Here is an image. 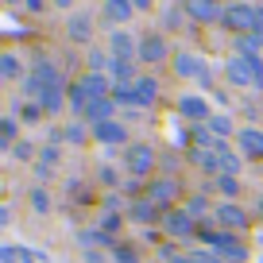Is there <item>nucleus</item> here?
Instances as JSON below:
<instances>
[{"label":"nucleus","instance_id":"f257e3e1","mask_svg":"<svg viewBox=\"0 0 263 263\" xmlns=\"http://www.w3.org/2000/svg\"><path fill=\"white\" fill-rule=\"evenodd\" d=\"M221 24L229 27L236 39H240V35H263V8H259V4H248V0L229 4Z\"/></svg>","mask_w":263,"mask_h":263},{"label":"nucleus","instance_id":"f03ea898","mask_svg":"<svg viewBox=\"0 0 263 263\" xmlns=\"http://www.w3.org/2000/svg\"><path fill=\"white\" fill-rule=\"evenodd\" d=\"M54 89H66V78L58 74V66H50V62H35V66H31V74L24 78V93H27V101H43L47 93H54Z\"/></svg>","mask_w":263,"mask_h":263},{"label":"nucleus","instance_id":"7ed1b4c3","mask_svg":"<svg viewBox=\"0 0 263 263\" xmlns=\"http://www.w3.org/2000/svg\"><path fill=\"white\" fill-rule=\"evenodd\" d=\"M224 74H229L232 85H252V89L263 93V58H229V66H224Z\"/></svg>","mask_w":263,"mask_h":263},{"label":"nucleus","instance_id":"20e7f679","mask_svg":"<svg viewBox=\"0 0 263 263\" xmlns=\"http://www.w3.org/2000/svg\"><path fill=\"white\" fill-rule=\"evenodd\" d=\"M124 171L132 178H147L155 171V147L151 143H128L124 147Z\"/></svg>","mask_w":263,"mask_h":263},{"label":"nucleus","instance_id":"39448f33","mask_svg":"<svg viewBox=\"0 0 263 263\" xmlns=\"http://www.w3.org/2000/svg\"><path fill=\"white\" fill-rule=\"evenodd\" d=\"M163 229H166V236L171 240H190V236H197V217L190 213V209H171L166 213V221H163Z\"/></svg>","mask_w":263,"mask_h":263},{"label":"nucleus","instance_id":"423d86ee","mask_svg":"<svg viewBox=\"0 0 263 263\" xmlns=\"http://www.w3.org/2000/svg\"><path fill=\"white\" fill-rule=\"evenodd\" d=\"M213 221H217V229H224V232H240V229H248V209H240L236 201H221V205L213 209Z\"/></svg>","mask_w":263,"mask_h":263},{"label":"nucleus","instance_id":"0eeeda50","mask_svg":"<svg viewBox=\"0 0 263 263\" xmlns=\"http://www.w3.org/2000/svg\"><path fill=\"white\" fill-rule=\"evenodd\" d=\"M171 58V50H166V39L159 31H143L140 35V62L143 66H159Z\"/></svg>","mask_w":263,"mask_h":263},{"label":"nucleus","instance_id":"6e6552de","mask_svg":"<svg viewBox=\"0 0 263 263\" xmlns=\"http://www.w3.org/2000/svg\"><path fill=\"white\" fill-rule=\"evenodd\" d=\"M182 12H186L194 24H221L224 20V8L217 0H182Z\"/></svg>","mask_w":263,"mask_h":263},{"label":"nucleus","instance_id":"1a4fd4ad","mask_svg":"<svg viewBox=\"0 0 263 263\" xmlns=\"http://www.w3.org/2000/svg\"><path fill=\"white\" fill-rule=\"evenodd\" d=\"M108 50H112V58H140V39L128 31V27H116L112 35H108Z\"/></svg>","mask_w":263,"mask_h":263},{"label":"nucleus","instance_id":"9d476101","mask_svg":"<svg viewBox=\"0 0 263 263\" xmlns=\"http://www.w3.org/2000/svg\"><path fill=\"white\" fill-rule=\"evenodd\" d=\"M93 140L97 143H108V147H128V128L116 120H105V124H93Z\"/></svg>","mask_w":263,"mask_h":263},{"label":"nucleus","instance_id":"9b49d317","mask_svg":"<svg viewBox=\"0 0 263 263\" xmlns=\"http://www.w3.org/2000/svg\"><path fill=\"white\" fill-rule=\"evenodd\" d=\"M147 201H155L159 209H171L174 201H178V182L174 178H155L147 190Z\"/></svg>","mask_w":263,"mask_h":263},{"label":"nucleus","instance_id":"f8f14e48","mask_svg":"<svg viewBox=\"0 0 263 263\" xmlns=\"http://www.w3.org/2000/svg\"><path fill=\"white\" fill-rule=\"evenodd\" d=\"M205 70H209V66L201 62L197 54H190V50H178V54H174V74H178V78H194V82H201Z\"/></svg>","mask_w":263,"mask_h":263},{"label":"nucleus","instance_id":"ddd939ff","mask_svg":"<svg viewBox=\"0 0 263 263\" xmlns=\"http://www.w3.org/2000/svg\"><path fill=\"white\" fill-rule=\"evenodd\" d=\"M132 101H136V108L155 105V101H159V82H155V78H147V74H140V82L132 85Z\"/></svg>","mask_w":263,"mask_h":263},{"label":"nucleus","instance_id":"4468645a","mask_svg":"<svg viewBox=\"0 0 263 263\" xmlns=\"http://www.w3.org/2000/svg\"><path fill=\"white\" fill-rule=\"evenodd\" d=\"M178 112L186 116V120H213V112H209V105L201 97H197V93H186V97H178Z\"/></svg>","mask_w":263,"mask_h":263},{"label":"nucleus","instance_id":"2eb2a0df","mask_svg":"<svg viewBox=\"0 0 263 263\" xmlns=\"http://www.w3.org/2000/svg\"><path fill=\"white\" fill-rule=\"evenodd\" d=\"M66 35L74 43H93V16L89 12H78V16L66 20Z\"/></svg>","mask_w":263,"mask_h":263},{"label":"nucleus","instance_id":"dca6fc26","mask_svg":"<svg viewBox=\"0 0 263 263\" xmlns=\"http://www.w3.org/2000/svg\"><path fill=\"white\" fill-rule=\"evenodd\" d=\"M236 147L248 159H263V132L259 128H240L236 132Z\"/></svg>","mask_w":263,"mask_h":263},{"label":"nucleus","instance_id":"f3484780","mask_svg":"<svg viewBox=\"0 0 263 263\" xmlns=\"http://www.w3.org/2000/svg\"><path fill=\"white\" fill-rule=\"evenodd\" d=\"M128 217H132L136 224H159L163 209H159L155 201H147V197H143V201H132V205H128Z\"/></svg>","mask_w":263,"mask_h":263},{"label":"nucleus","instance_id":"a211bd4d","mask_svg":"<svg viewBox=\"0 0 263 263\" xmlns=\"http://www.w3.org/2000/svg\"><path fill=\"white\" fill-rule=\"evenodd\" d=\"M108 78H112L116 89H120V85H136V82H140V74L132 70L128 58H112V66H108Z\"/></svg>","mask_w":263,"mask_h":263},{"label":"nucleus","instance_id":"6ab92c4d","mask_svg":"<svg viewBox=\"0 0 263 263\" xmlns=\"http://www.w3.org/2000/svg\"><path fill=\"white\" fill-rule=\"evenodd\" d=\"M132 12H136V4H132V0H105V20H108V24H116V27L128 24Z\"/></svg>","mask_w":263,"mask_h":263},{"label":"nucleus","instance_id":"aec40b11","mask_svg":"<svg viewBox=\"0 0 263 263\" xmlns=\"http://www.w3.org/2000/svg\"><path fill=\"white\" fill-rule=\"evenodd\" d=\"M112 108H116V101H112V97H101V101H93V105L85 108V120L105 124V120H112Z\"/></svg>","mask_w":263,"mask_h":263},{"label":"nucleus","instance_id":"412c9836","mask_svg":"<svg viewBox=\"0 0 263 263\" xmlns=\"http://www.w3.org/2000/svg\"><path fill=\"white\" fill-rule=\"evenodd\" d=\"M78 240H82L85 252H93L97 244H112V236H108L105 229H82V232H78Z\"/></svg>","mask_w":263,"mask_h":263},{"label":"nucleus","instance_id":"4be33fe9","mask_svg":"<svg viewBox=\"0 0 263 263\" xmlns=\"http://www.w3.org/2000/svg\"><path fill=\"white\" fill-rule=\"evenodd\" d=\"M16 112H20V120H24V124H35V120H43V116H47V108H43L39 101H20Z\"/></svg>","mask_w":263,"mask_h":263},{"label":"nucleus","instance_id":"5701e85b","mask_svg":"<svg viewBox=\"0 0 263 263\" xmlns=\"http://www.w3.org/2000/svg\"><path fill=\"white\" fill-rule=\"evenodd\" d=\"M54 163H58V143H50V147H43V151H39V163H35L39 178H47V174L54 171Z\"/></svg>","mask_w":263,"mask_h":263},{"label":"nucleus","instance_id":"b1692460","mask_svg":"<svg viewBox=\"0 0 263 263\" xmlns=\"http://www.w3.org/2000/svg\"><path fill=\"white\" fill-rule=\"evenodd\" d=\"M209 132H213L217 140L224 143V140H229V136H232V132H236V128H232V120H229V116H224V112H221V116L213 112V120H209Z\"/></svg>","mask_w":263,"mask_h":263},{"label":"nucleus","instance_id":"393cba45","mask_svg":"<svg viewBox=\"0 0 263 263\" xmlns=\"http://www.w3.org/2000/svg\"><path fill=\"white\" fill-rule=\"evenodd\" d=\"M16 132H20L16 116H4V120H0V147H12V143H16Z\"/></svg>","mask_w":263,"mask_h":263},{"label":"nucleus","instance_id":"a878e982","mask_svg":"<svg viewBox=\"0 0 263 263\" xmlns=\"http://www.w3.org/2000/svg\"><path fill=\"white\" fill-rule=\"evenodd\" d=\"M213 190H217V194H221V197H229V201H232V197L240 194V182H236V174H221Z\"/></svg>","mask_w":263,"mask_h":263},{"label":"nucleus","instance_id":"bb28decb","mask_svg":"<svg viewBox=\"0 0 263 263\" xmlns=\"http://www.w3.org/2000/svg\"><path fill=\"white\" fill-rule=\"evenodd\" d=\"M0 74H4V78H20V74H24V66H20V58L12 54V50L0 54Z\"/></svg>","mask_w":263,"mask_h":263},{"label":"nucleus","instance_id":"cd10ccee","mask_svg":"<svg viewBox=\"0 0 263 263\" xmlns=\"http://www.w3.org/2000/svg\"><path fill=\"white\" fill-rule=\"evenodd\" d=\"M159 259H163V263H194V255H182L174 244H163V248H159Z\"/></svg>","mask_w":263,"mask_h":263},{"label":"nucleus","instance_id":"c85d7f7f","mask_svg":"<svg viewBox=\"0 0 263 263\" xmlns=\"http://www.w3.org/2000/svg\"><path fill=\"white\" fill-rule=\"evenodd\" d=\"M112 259L116 263H140V252L132 244H112Z\"/></svg>","mask_w":263,"mask_h":263},{"label":"nucleus","instance_id":"c756f323","mask_svg":"<svg viewBox=\"0 0 263 263\" xmlns=\"http://www.w3.org/2000/svg\"><path fill=\"white\" fill-rule=\"evenodd\" d=\"M12 155H16L20 163H31V159H35V143H27V140H16V143H12Z\"/></svg>","mask_w":263,"mask_h":263},{"label":"nucleus","instance_id":"7c9ffc66","mask_svg":"<svg viewBox=\"0 0 263 263\" xmlns=\"http://www.w3.org/2000/svg\"><path fill=\"white\" fill-rule=\"evenodd\" d=\"M0 263H27V255H24V248L4 244V248H0Z\"/></svg>","mask_w":263,"mask_h":263},{"label":"nucleus","instance_id":"2f4dec72","mask_svg":"<svg viewBox=\"0 0 263 263\" xmlns=\"http://www.w3.org/2000/svg\"><path fill=\"white\" fill-rule=\"evenodd\" d=\"M194 263H224V255L213 252V248H197V252H194Z\"/></svg>","mask_w":263,"mask_h":263},{"label":"nucleus","instance_id":"473e14b6","mask_svg":"<svg viewBox=\"0 0 263 263\" xmlns=\"http://www.w3.org/2000/svg\"><path fill=\"white\" fill-rule=\"evenodd\" d=\"M205 194H209V190H201V194H194V197L186 201V209L197 217V221H201V213H205Z\"/></svg>","mask_w":263,"mask_h":263},{"label":"nucleus","instance_id":"72a5a7b5","mask_svg":"<svg viewBox=\"0 0 263 263\" xmlns=\"http://www.w3.org/2000/svg\"><path fill=\"white\" fill-rule=\"evenodd\" d=\"M31 205L39 209V213H47V209H50V197H47V190H43V186L31 190Z\"/></svg>","mask_w":263,"mask_h":263},{"label":"nucleus","instance_id":"f704fd0d","mask_svg":"<svg viewBox=\"0 0 263 263\" xmlns=\"http://www.w3.org/2000/svg\"><path fill=\"white\" fill-rule=\"evenodd\" d=\"M120 224H124V217H120V213H105V217H101V229H105L108 236H112V232L120 229Z\"/></svg>","mask_w":263,"mask_h":263},{"label":"nucleus","instance_id":"c9c22d12","mask_svg":"<svg viewBox=\"0 0 263 263\" xmlns=\"http://www.w3.org/2000/svg\"><path fill=\"white\" fill-rule=\"evenodd\" d=\"M66 140L70 143H85V124H66Z\"/></svg>","mask_w":263,"mask_h":263},{"label":"nucleus","instance_id":"e433bc0d","mask_svg":"<svg viewBox=\"0 0 263 263\" xmlns=\"http://www.w3.org/2000/svg\"><path fill=\"white\" fill-rule=\"evenodd\" d=\"M101 182H105V186H120V174H116L112 166H101Z\"/></svg>","mask_w":263,"mask_h":263},{"label":"nucleus","instance_id":"4c0bfd02","mask_svg":"<svg viewBox=\"0 0 263 263\" xmlns=\"http://www.w3.org/2000/svg\"><path fill=\"white\" fill-rule=\"evenodd\" d=\"M27 12H47V0H24Z\"/></svg>","mask_w":263,"mask_h":263},{"label":"nucleus","instance_id":"58836bf2","mask_svg":"<svg viewBox=\"0 0 263 263\" xmlns=\"http://www.w3.org/2000/svg\"><path fill=\"white\" fill-rule=\"evenodd\" d=\"M132 4H136V12H151L155 8V0H132Z\"/></svg>","mask_w":263,"mask_h":263},{"label":"nucleus","instance_id":"ea45409f","mask_svg":"<svg viewBox=\"0 0 263 263\" xmlns=\"http://www.w3.org/2000/svg\"><path fill=\"white\" fill-rule=\"evenodd\" d=\"M54 4H58V8H70V4H74V0H54Z\"/></svg>","mask_w":263,"mask_h":263},{"label":"nucleus","instance_id":"a19ab883","mask_svg":"<svg viewBox=\"0 0 263 263\" xmlns=\"http://www.w3.org/2000/svg\"><path fill=\"white\" fill-rule=\"evenodd\" d=\"M8 4H20V8H24V0H8Z\"/></svg>","mask_w":263,"mask_h":263}]
</instances>
